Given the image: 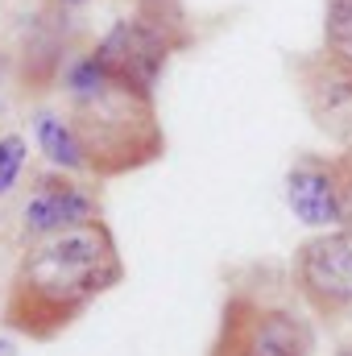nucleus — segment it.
Returning <instances> with one entry per match:
<instances>
[{"label": "nucleus", "instance_id": "f257e3e1", "mask_svg": "<svg viewBox=\"0 0 352 356\" xmlns=\"http://www.w3.org/2000/svg\"><path fill=\"white\" fill-rule=\"evenodd\" d=\"M120 282L125 257L116 232L108 228L104 216H91L83 224L29 236L8 277L0 319L8 332L33 344H50L67 327H75L91 302L116 290Z\"/></svg>", "mask_w": 352, "mask_h": 356}, {"label": "nucleus", "instance_id": "f03ea898", "mask_svg": "<svg viewBox=\"0 0 352 356\" xmlns=\"http://www.w3.org/2000/svg\"><path fill=\"white\" fill-rule=\"evenodd\" d=\"M67 120L79 137L83 166L95 178L137 175L166 154V129L150 91H137L112 79L95 54H83L63 75Z\"/></svg>", "mask_w": 352, "mask_h": 356}, {"label": "nucleus", "instance_id": "7ed1b4c3", "mask_svg": "<svg viewBox=\"0 0 352 356\" xmlns=\"http://www.w3.org/2000/svg\"><path fill=\"white\" fill-rule=\"evenodd\" d=\"M186 42H191V29H186V17L178 13V4L141 0V8L129 13L125 21H116L95 42L91 54H95V63L112 79L154 95L166 63L175 58Z\"/></svg>", "mask_w": 352, "mask_h": 356}, {"label": "nucleus", "instance_id": "20e7f679", "mask_svg": "<svg viewBox=\"0 0 352 356\" xmlns=\"http://www.w3.org/2000/svg\"><path fill=\"white\" fill-rule=\"evenodd\" d=\"M207 356H315V323L282 298L232 286Z\"/></svg>", "mask_w": 352, "mask_h": 356}, {"label": "nucleus", "instance_id": "39448f33", "mask_svg": "<svg viewBox=\"0 0 352 356\" xmlns=\"http://www.w3.org/2000/svg\"><path fill=\"white\" fill-rule=\"evenodd\" d=\"M290 286L323 323L352 315V228L307 236L290 257Z\"/></svg>", "mask_w": 352, "mask_h": 356}, {"label": "nucleus", "instance_id": "423d86ee", "mask_svg": "<svg viewBox=\"0 0 352 356\" xmlns=\"http://www.w3.org/2000/svg\"><path fill=\"white\" fill-rule=\"evenodd\" d=\"M290 67H294V88L303 95V108L311 112L315 129L328 133L336 145L352 149V63L332 58L319 46L315 54H298Z\"/></svg>", "mask_w": 352, "mask_h": 356}, {"label": "nucleus", "instance_id": "0eeeda50", "mask_svg": "<svg viewBox=\"0 0 352 356\" xmlns=\"http://www.w3.org/2000/svg\"><path fill=\"white\" fill-rule=\"evenodd\" d=\"M91 216H99V203L91 199L83 186H75L71 178H58V175H38L33 178V195H29V203H25V232H29V236L83 224Z\"/></svg>", "mask_w": 352, "mask_h": 356}, {"label": "nucleus", "instance_id": "6e6552de", "mask_svg": "<svg viewBox=\"0 0 352 356\" xmlns=\"http://www.w3.org/2000/svg\"><path fill=\"white\" fill-rule=\"evenodd\" d=\"M286 199L311 228H340V191L332 158H298L286 175Z\"/></svg>", "mask_w": 352, "mask_h": 356}, {"label": "nucleus", "instance_id": "1a4fd4ad", "mask_svg": "<svg viewBox=\"0 0 352 356\" xmlns=\"http://www.w3.org/2000/svg\"><path fill=\"white\" fill-rule=\"evenodd\" d=\"M54 13V8H50ZM38 17L29 38H25V88L29 91H42L54 83L63 58H67V38H63V25H54V17Z\"/></svg>", "mask_w": 352, "mask_h": 356}, {"label": "nucleus", "instance_id": "9d476101", "mask_svg": "<svg viewBox=\"0 0 352 356\" xmlns=\"http://www.w3.org/2000/svg\"><path fill=\"white\" fill-rule=\"evenodd\" d=\"M33 133H38L42 154H46L54 166H63V170H71V175H79V170L88 175L83 149H79V137H75L67 112H63V116H58V112H38V116H33Z\"/></svg>", "mask_w": 352, "mask_h": 356}, {"label": "nucleus", "instance_id": "9b49d317", "mask_svg": "<svg viewBox=\"0 0 352 356\" xmlns=\"http://www.w3.org/2000/svg\"><path fill=\"white\" fill-rule=\"evenodd\" d=\"M323 50L352 63V0H323Z\"/></svg>", "mask_w": 352, "mask_h": 356}, {"label": "nucleus", "instance_id": "f8f14e48", "mask_svg": "<svg viewBox=\"0 0 352 356\" xmlns=\"http://www.w3.org/2000/svg\"><path fill=\"white\" fill-rule=\"evenodd\" d=\"M25 154H29L25 137H17V133L0 137V195H8L17 186V178L25 170Z\"/></svg>", "mask_w": 352, "mask_h": 356}, {"label": "nucleus", "instance_id": "ddd939ff", "mask_svg": "<svg viewBox=\"0 0 352 356\" xmlns=\"http://www.w3.org/2000/svg\"><path fill=\"white\" fill-rule=\"evenodd\" d=\"M332 166H336V191H340V228H352V149H340Z\"/></svg>", "mask_w": 352, "mask_h": 356}, {"label": "nucleus", "instance_id": "4468645a", "mask_svg": "<svg viewBox=\"0 0 352 356\" xmlns=\"http://www.w3.org/2000/svg\"><path fill=\"white\" fill-rule=\"evenodd\" d=\"M54 4H63V8H83L88 0H54Z\"/></svg>", "mask_w": 352, "mask_h": 356}, {"label": "nucleus", "instance_id": "2eb2a0df", "mask_svg": "<svg viewBox=\"0 0 352 356\" xmlns=\"http://www.w3.org/2000/svg\"><path fill=\"white\" fill-rule=\"evenodd\" d=\"M13 353H17V348H13L8 340H0V356H13Z\"/></svg>", "mask_w": 352, "mask_h": 356}, {"label": "nucleus", "instance_id": "dca6fc26", "mask_svg": "<svg viewBox=\"0 0 352 356\" xmlns=\"http://www.w3.org/2000/svg\"><path fill=\"white\" fill-rule=\"evenodd\" d=\"M336 356H352V344H344V348H340V353H336Z\"/></svg>", "mask_w": 352, "mask_h": 356}]
</instances>
